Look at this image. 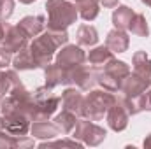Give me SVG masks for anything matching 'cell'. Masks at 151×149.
I'll use <instances>...</instances> for the list:
<instances>
[{
    "label": "cell",
    "instance_id": "1",
    "mask_svg": "<svg viewBox=\"0 0 151 149\" xmlns=\"http://www.w3.org/2000/svg\"><path fill=\"white\" fill-rule=\"evenodd\" d=\"M67 39L69 37H67L65 30H47L44 35L35 39L28 49H30V53H32V56L37 62L39 67H46V65H49L55 49L60 44H65Z\"/></svg>",
    "mask_w": 151,
    "mask_h": 149
},
{
    "label": "cell",
    "instance_id": "2",
    "mask_svg": "<svg viewBox=\"0 0 151 149\" xmlns=\"http://www.w3.org/2000/svg\"><path fill=\"white\" fill-rule=\"evenodd\" d=\"M47 30H65L77 19V7L65 0H47Z\"/></svg>",
    "mask_w": 151,
    "mask_h": 149
},
{
    "label": "cell",
    "instance_id": "3",
    "mask_svg": "<svg viewBox=\"0 0 151 149\" xmlns=\"http://www.w3.org/2000/svg\"><path fill=\"white\" fill-rule=\"evenodd\" d=\"M114 102V97L111 93H106V91H91L84 100H83V109L81 114H84L86 117H90L91 121H99L104 112L107 109H111Z\"/></svg>",
    "mask_w": 151,
    "mask_h": 149
},
{
    "label": "cell",
    "instance_id": "4",
    "mask_svg": "<svg viewBox=\"0 0 151 149\" xmlns=\"http://www.w3.org/2000/svg\"><path fill=\"white\" fill-rule=\"evenodd\" d=\"M130 74V69L127 63L123 62H116V60H111L109 65H106L104 69V74L99 77V82L109 90V91H116L121 88V82L125 81V77Z\"/></svg>",
    "mask_w": 151,
    "mask_h": 149
},
{
    "label": "cell",
    "instance_id": "5",
    "mask_svg": "<svg viewBox=\"0 0 151 149\" xmlns=\"http://www.w3.org/2000/svg\"><path fill=\"white\" fill-rule=\"evenodd\" d=\"M74 137L83 139L86 144L97 146V144H100V140L106 139V130L100 128V126H97L95 123H90V121H79V123H76Z\"/></svg>",
    "mask_w": 151,
    "mask_h": 149
},
{
    "label": "cell",
    "instance_id": "6",
    "mask_svg": "<svg viewBox=\"0 0 151 149\" xmlns=\"http://www.w3.org/2000/svg\"><path fill=\"white\" fill-rule=\"evenodd\" d=\"M72 69L63 65H46V86L55 88L58 84H70L72 82Z\"/></svg>",
    "mask_w": 151,
    "mask_h": 149
},
{
    "label": "cell",
    "instance_id": "7",
    "mask_svg": "<svg viewBox=\"0 0 151 149\" xmlns=\"http://www.w3.org/2000/svg\"><path fill=\"white\" fill-rule=\"evenodd\" d=\"M83 62H84V53L77 46H67L56 56V63L58 65H63V67H77Z\"/></svg>",
    "mask_w": 151,
    "mask_h": 149
},
{
    "label": "cell",
    "instance_id": "8",
    "mask_svg": "<svg viewBox=\"0 0 151 149\" xmlns=\"http://www.w3.org/2000/svg\"><path fill=\"white\" fill-rule=\"evenodd\" d=\"M134 74L141 77L148 86L151 84V60L142 51L134 54Z\"/></svg>",
    "mask_w": 151,
    "mask_h": 149
},
{
    "label": "cell",
    "instance_id": "9",
    "mask_svg": "<svg viewBox=\"0 0 151 149\" xmlns=\"http://www.w3.org/2000/svg\"><path fill=\"white\" fill-rule=\"evenodd\" d=\"M18 28L27 35V37H37L44 28V18L42 16H27L19 21Z\"/></svg>",
    "mask_w": 151,
    "mask_h": 149
},
{
    "label": "cell",
    "instance_id": "10",
    "mask_svg": "<svg viewBox=\"0 0 151 149\" xmlns=\"http://www.w3.org/2000/svg\"><path fill=\"white\" fill-rule=\"evenodd\" d=\"M107 121H109V126L116 130V132H121L125 126H127V121H128V112L123 105H116L113 104L111 109H109V116H107Z\"/></svg>",
    "mask_w": 151,
    "mask_h": 149
},
{
    "label": "cell",
    "instance_id": "11",
    "mask_svg": "<svg viewBox=\"0 0 151 149\" xmlns=\"http://www.w3.org/2000/svg\"><path fill=\"white\" fill-rule=\"evenodd\" d=\"M106 46H107L113 53H123V51H127V47H128V37H127V34H125L123 30L116 28L113 32H109L107 40H106Z\"/></svg>",
    "mask_w": 151,
    "mask_h": 149
},
{
    "label": "cell",
    "instance_id": "12",
    "mask_svg": "<svg viewBox=\"0 0 151 149\" xmlns=\"http://www.w3.org/2000/svg\"><path fill=\"white\" fill-rule=\"evenodd\" d=\"M95 74L90 70V69H86V67H83V63L81 65H77L72 69V82H76L79 88H83V90H88L95 81Z\"/></svg>",
    "mask_w": 151,
    "mask_h": 149
},
{
    "label": "cell",
    "instance_id": "13",
    "mask_svg": "<svg viewBox=\"0 0 151 149\" xmlns=\"http://www.w3.org/2000/svg\"><path fill=\"white\" fill-rule=\"evenodd\" d=\"M134 11L132 9H128V7H125V5H121V7H118L116 11H114L113 14V23L116 28H119V30H128V27H130V21H132V18H134Z\"/></svg>",
    "mask_w": 151,
    "mask_h": 149
},
{
    "label": "cell",
    "instance_id": "14",
    "mask_svg": "<svg viewBox=\"0 0 151 149\" xmlns=\"http://www.w3.org/2000/svg\"><path fill=\"white\" fill-rule=\"evenodd\" d=\"M63 107L67 111L74 112V114H81L83 109V97L79 95L77 90H67L63 93Z\"/></svg>",
    "mask_w": 151,
    "mask_h": 149
},
{
    "label": "cell",
    "instance_id": "15",
    "mask_svg": "<svg viewBox=\"0 0 151 149\" xmlns=\"http://www.w3.org/2000/svg\"><path fill=\"white\" fill-rule=\"evenodd\" d=\"M58 126L55 123H47L46 119L44 121H35L34 126H32V133L35 137H40V139H51L55 135H58Z\"/></svg>",
    "mask_w": 151,
    "mask_h": 149
},
{
    "label": "cell",
    "instance_id": "16",
    "mask_svg": "<svg viewBox=\"0 0 151 149\" xmlns=\"http://www.w3.org/2000/svg\"><path fill=\"white\" fill-rule=\"evenodd\" d=\"M79 14L83 16V19L91 21L97 18L99 14V0H76Z\"/></svg>",
    "mask_w": 151,
    "mask_h": 149
},
{
    "label": "cell",
    "instance_id": "17",
    "mask_svg": "<svg viewBox=\"0 0 151 149\" xmlns=\"http://www.w3.org/2000/svg\"><path fill=\"white\" fill-rule=\"evenodd\" d=\"M88 60H90V63L91 65H97V67H100V65H107L113 58V51L106 46H102V47H97V49H93L91 53H90V56H88Z\"/></svg>",
    "mask_w": 151,
    "mask_h": 149
},
{
    "label": "cell",
    "instance_id": "18",
    "mask_svg": "<svg viewBox=\"0 0 151 149\" xmlns=\"http://www.w3.org/2000/svg\"><path fill=\"white\" fill-rule=\"evenodd\" d=\"M14 67L16 69H19V70H30V69H37V62L34 60V56H32V53H30V49L27 47H23L21 51H19V54L14 58Z\"/></svg>",
    "mask_w": 151,
    "mask_h": 149
},
{
    "label": "cell",
    "instance_id": "19",
    "mask_svg": "<svg viewBox=\"0 0 151 149\" xmlns=\"http://www.w3.org/2000/svg\"><path fill=\"white\" fill-rule=\"evenodd\" d=\"M55 125L58 126V130H60V132L69 133V132L76 126V114L65 109L62 114H58V116L55 117Z\"/></svg>",
    "mask_w": 151,
    "mask_h": 149
},
{
    "label": "cell",
    "instance_id": "20",
    "mask_svg": "<svg viewBox=\"0 0 151 149\" xmlns=\"http://www.w3.org/2000/svg\"><path fill=\"white\" fill-rule=\"evenodd\" d=\"M97 40H99V35H97V30L93 27H90V25L79 27V30H77V42L81 46H93V44H97Z\"/></svg>",
    "mask_w": 151,
    "mask_h": 149
},
{
    "label": "cell",
    "instance_id": "21",
    "mask_svg": "<svg viewBox=\"0 0 151 149\" xmlns=\"http://www.w3.org/2000/svg\"><path fill=\"white\" fill-rule=\"evenodd\" d=\"M128 30H130L134 35H139V37H148L150 30H148L146 18H144L142 14H134V18H132V21H130Z\"/></svg>",
    "mask_w": 151,
    "mask_h": 149
},
{
    "label": "cell",
    "instance_id": "22",
    "mask_svg": "<svg viewBox=\"0 0 151 149\" xmlns=\"http://www.w3.org/2000/svg\"><path fill=\"white\" fill-rule=\"evenodd\" d=\"M21 82L18 81V77L14 72H0V95L9 93L14 86H19Z\"/></svg>",
    "mask_w": 151,
    "mask_h": 149
},
{
    "label": "cell",
    "instance_id": "23",
    "mask_svg": "<svg viewBox=\"0 0 151 149\" xmlns=\"http://www.w3.org/2000/svg\"><path fill=\"white\" fill-rule=\"evenodd\" d=\"M12 9H14V2L12 0H0V19L11 18Z\"/></svg>",
    "mask_w": 151,
    "mask_h": 149
},
{
    "label": "cell",
    "instance_id": "24",
    "mask_svg": "<svg viewBox=\"0 0 151 149\" xmlns=\"http://www.w3.org/2000/svg\"><path fill=\"white\" fill-rule=\"evenodd\" d=\"M12 60V51H9L5 46H0V67L9 65Z\"/></svg>",
    "mask_w": 151,
    "mask_h": 149
},
{
    "label": "cell",
    "instance_id": "25",
    "mask_svg": "<svg viewBox=\"0 0 151 149\" xmlns=\"http://www.w3.org/2000/svg\"><path fill=\"white\" fill-rule=\"evenodd\" d=\"M142 109H150L151 111V91L142 95Z\"/></svg>",
    "mask_w": 151,
    "mask_h": 149
},
{
    "label": "cell",
    "instance_id": "26",
    "mask_svg": "<svg viewBox=\"0 0 151 149\" xmlns=\"http://www.w3.org/2000/svg\"><path fill=\"white\" fill-rule=\"evenodd\" d=\"M104 7H114V5H118V0H99Z\"/></svg>",
    "mask_w": 151,
    "mask_h": 149
},
{
    "label": "cell",
    "instance_id": "27",
    "mask_svg": "<svg viewBox=\"0 0 151 149\" xmlns=\"http://www.w3.org/2000/svg\"><path fill=\"white\" fill-rule=\"evenodd\" d=\"M144 148H151V135L146 139V140H144Z\"/></svg>",
    "mask_w": 151,
    "mask_h": 149
},
{
    "label": "cell",
    "instance_id": "28",
    "mask_svg": "<svg viewBox=\"0 0 151 149\" xmlns=\"http://www.w3.org/2000/svg\"><path fill=\"white\" fill-rule=\"evenodd\" d=\"M19 2H23V4H32L34 0H19Z\"/></svg>",
    "mask_w": 151,
    "mask_h": 149
},
{
    "label": "cell",
    "instance_id": "29",
    "mask_svg": "<svg viewBox=\"0 0 151 149\" xmlns=\"http://www.w3.org/2000/svg\"><path fill=\"white\" fill-rule=\"evenodd\" d=\"M142 2H144L146 5H150V7H151V0H142Z\"/></svg>",
    "mask_w": 151,
    "mask_h": 149
},
{
    "label": "cell",
    "instance_id": "30",
    "mask_svg": "<svg viewBox=\"0 0 151 149\" xmlns=\"http://www.w3.org/2000/svg\"><path fill=\"white\" fill-rule=\"evenodd\" d=\"M0 105H2V95H0Z\"/></svg>",
    "mask_w": 151,
    "mask_h": 149
}]
</instances>
